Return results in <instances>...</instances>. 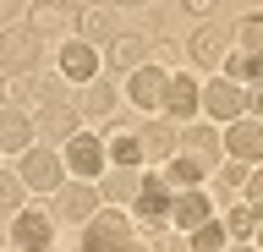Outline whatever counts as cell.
<instances>
[{"label":"cell","instance_id":"obj_21","mask_svg":"<svg viewBox=\"0 0 263 252\" xmlns=\"http://www.w3.org/2000/svg\"><path fill=\"white\" fill-rule=\"evenodd\" d=\"M181 153H192V159H203V165H219V132L214 126H186V143H181Z\"/></svg>","mask_w":263,"mask_h":252},{"label":"cell","instance_id":"obj_16","mask_svg":"<svg viewBox=\"0 0 263 252\" xmlns=\"http://www.w3.org/2000/svg\"><path fill=\"white\" fill-rule=\"evenodd\" d=\"M164 181L176 186V192H197V186L209 181V165H203V159H192V153H170V159H164Z\"/></svg>","mask_w":263,"mask_h":252},{"label":"cell","instance_id":"obj_4","mask_svg":"<svg viewBox=\"0 0 263 252\" xmlns=\"http://www.w3.org/2000/svg\"><path fill=\"white\" fill-rule=\"evenodd\" d=\"M99 66H104V55H99V44H88V38H61V55H55V71H61L66 83H99Z\"/></svg>","mask_w":263,"mask_h":252},{"label":"cell","instance_id":"obj_6","mask_svg":"<svg viewBox=\"0 0 263 252\" xmlns=\"http://www.w3.org/2000/svg\"><path fill=\"white\" fill-rule=\"evenodd\" d=\"M126 99L148 115H164V99H170V71L164 66H137L126 71Z\"/></svg>","mask_w":263,"mask_h":252},{"label":"cell","instance_id":"obj_10","mask_svg":"<svg viewBox=\"0 0 263 252\" xmlns=\"http://www.w3.org/2000/svg\"><path fill=\"white\" fill-rule=\"evenodd\" d=\"M225 153L236 165H263V121H230L225 126Z\"/></svg>","mask_w":263,"mask_h":252},{"label":"cell","instance_id":"obj_24","mask_svg":"<svg viewBox=\"0 0 263 252\" xmlns=\"http://www.w3.org/2000/svg\"><path fill=\"white\" fill-rule=\"evenodd\" d=\"M219 225H225L230 241H252V230H258V208H252V203H230Z\"/></svg>","mask_w":263,"mask_h":252},{"label":"cell","instance_id":"obj_31","mask_svg":"<svg viewBox=\"0 0 263 252\" xmlns=\"http://www.w3.org/2000/svg\"><path fill=\"white\" fill-rule=\"evenodd\" d=\"M247 176H252V170H247V165H236V159L225 165V181H230V186H247Z\"/></svg>","mask_w":263,"mask_h":252},{"label":"cell","instance_id":"obj_23","mask_svg":"<svg viewBox=\"0 0 263 252\" xmlns=\"http://www.w3.org/2000/svg\"><path fill=\"white\" fill-rule=\"evenodd\" d=\"M219 77L236 83V88H241V83H258V77H263V61H258V55H247V50H230L225 66H219Z\"/></svg>","mask_w":263,"mask_h":252},{"label":"cell","instance_id":"obj_8","mask_svg":"<svg viewBox=\"0 0 263 252\" xmlns=\"http://www.w3.org/2000/svg\"><path fill=\"white\" fill-rule=\"evenodd\" d=\"M0 66L11 71V77H33V66H39V33L33 28L0 33Z\"/></svg>","mask_w":263,"mask_h":252},{"label":"cell","instance_id":"obj_5","mask_svg":"<svg viewBox=\"0 0 263 252\" xmlns=\"http://www.w3.org/2000/svg\"><path fill=\"white\" fill-rule=\"evenodd\" d=\"M61 159H66V170L77 176V181H99L104 170H110V153H104V137H93V132H77L71 143L61 148Z\"/></svg>","mask_w":263,"mask_h":252},{"label":"cell","instance_id":"obj_9","mask_svg":"<svg viewBox=\"0 0 263 252\" xmlns=\"http://www.w3.org/2000/svg\"><path fill=\"white\" fill-rule=\"evenodd\" d=\"M197 110H203V83L192 71H170V99H164V115H176V126H192Z\"/></svg>","mask_w":263,"mask_h":252},{"label":"cell","instance_id":"obj_20","mask_svg":"<svg viewBox=\"0 0 263 252\" xmlns=\"http://www.w3.org/2000/svg\"><path fill=\"white\" fill-rule=\"evenodd\" d=\"M186 44H192V61H197V66H209V71H219V66H225V55H230V38H219L214 28H197Z\"/></svg>","mask_w":263,"mask_h":252},{"label":"cell","instance_id":"obj_36","mask_svg":"<svg viewBox=\"0 0 263 252\" xmlns=\"http://www.w3.org/2000/svg\"><path fill=\"white\" fill-rule=\"evenodd\" d=\"M126 252H154V247H137V241H132V247H126Z\"/></svg>","mask_w":263,"mask_h":252},{"label":"cell","instance_id":"obj_35","mask_svg":"<svg viewBox=\"0 0 263 252\" xmlns=\"http://www.w3.org/2000/svg\"><path fill=\"white\" fill-rule=\"evenodd\" d=\"M252 247H258V252H263V219H258V230H252Z\"/></svg>","mask_w":263,"mask_h":252},{"label":"cell","instance_id":"obj_17","mask_svg":"<svg viewBox=\"0 0 263 252\" xmlns=\"http://www.w3.org/2000/svg\"><path fill=\"white\" fill-rule=\"evenodd\" d=\"M148 55H154V38H148V33H115V38H110V61H115L121 71L148 66Z\"/></svg>","mask_w":263,"mask_h":252},{"label":"cell","instance_id":"obj_30","mask_svg":"<svg viewBox=\"0 0 263 252\" xmlns=\"http://www.w3.org/2000/svg\"><path fill=\"white\" fill-rule=\"evenodd\" d=\"M214 6H219V0H181V11H186V17H209Z\"/></svg>","mask_w":263,"mask_h":252},{"label":"cell","instance_id":"obj_14","mask_svg":"<svg viewBox=\"0 0 263 252\" xmlns=\"http://www.w3.org/2000/svg\"><path fill=\"white\" fill-rule=\"evenodd\" d=\"M209 219H214V198L203 186H197V192H176V203H170V225H176V230L192 236V230H203Z\"/></svg>","mask_w":263,"mask_h":252},{"label":"cell","instance_id":"obj_33","mask_svg":"<svg viewBox=\"0 0 263 252\" xmlns=\"http://www.w3.org/2000/svg\"><path fill=\"white\" fill-rule=\"evenodd\" d=\"M66 11H88V6H93V0H61Z\"/></svg>","mask_w":263,"mask_h":252},{"label":"cell","instance_id":"obj_1","mask_svg":"<svg viewBox=\"0 0 263 252\" xmlns=\"http://www.w3.org/2000/svg\"><path fill=\"white\" fill-rule=\"evenodd\" d=\"M16 181L28 186V192H44V198H55V192H61L66 186V159L55 148H39V143H33L28 153H22V165H16Z\"/></svg>","mask_w":263,"mask_h":252},{"label":"cell","instance_id":"obj_38","mask_svg":"<svg viewBox=\"0 0 263 252\" xmlns=\"http://www.w3.org/2000/svg\"><path fill=\"white\" fill-rule=\"evenodd\" d=\"M0 110H6V104H0Z\"/></svg>","mask_w":263,"mask_h":252},{"label":"cell","instance_id":"obj_2","mask_svg":"<svg viewBox=\"0 0 263 252\" xmlns=\"http://www.w3.org/2000/svg\"><path fill=\"white\" fill-rule=\"evenodd\" d=\"M132 247V208H99L82 225V252H126Z\"/></svg>","mask_w":263,"mask_h":252},{"label":"cell","instance_id":"obj_3","mask_svg":"<svg viewBox=\"0 0 263 252\" xmlns=\"http://www.w3.org/2000/svg\"><path fill=\"white\" fill-rule=\"evenodd\" d=\"M170 203H176V186L164 181V170H148L137 181V198H132V219L159 230V225H170Z\"/></svg>","mask_w":263,"mask_h":252},{"label":"cell","instance_id":"obj_28","mask_svg":"<svg viewBox=\"0 0 263 252\" xmlns=\"http://www.w3.org/2000/svg\"><path fill=\"white\" fill-rule=\"evenodd\" d=\"M22 192L28 186L16 181V176H0V214H22Z\"/></svg>","mask_w":263,"mask_h":252},{"label":"cell","instance_id":"obj_29","mask_svg":"<svg viewBox=\"0 0 263 252\" xmlns=\"http://www.w3.org/2000/svg\"><path fill=\"white\" fill-rule=\"evenodd\" d=\"M247 203H252V208H263V165L247 176Z\"/></svg>","mask_w":263,"mask_h":252},{"label":"cell","instance_id":"obj_27","mask_svg":"<svg viewBox=\"0 0 263 252\" xmlns=\"http://www.w3.org/2000/svg\"><path fill=\"white\" fill-rule=\"evenodd\" d=\"M225 247H230V236H225L219 219H209L203 230H192V252H225Z\"/></svg>","mask_w":263,"mask_h":252},{"label":"cell","instance_id":"obj_19","mask_svg":"<svg viewBox=\"0 0 263 252\" xmlns=\"http://www.w3.org/2000/svg\"><path fill=\"white\" fill-rule=\"evenodd\" d=\"M28 28L39 38H44V33H66V28H77V11H66L61 0H39V6L28 11Z\"/></svg>","mask_w":263,"mask_h":252},{"label":"cell","instance_id":"obj_11","mask_svg":"<svg viewBox=\"0 0 263 252\" xmlns=\"http://www.w3.org/2000/svg\"><path fill=\"white\" fill-rule=\"evenodd\" d=\"M203 115L209 121H241L247 115V88H236V83H225V77H219V83H209L203 88Z\"/></svg>","mask_w":263,"mask_h":252},{"label":"cell","instance_id":"obj_7","mask_svg":"<svg viewBox=\"0 0 263 252\" xmlns=\"http://www.w3.org/2000/svg\"><path fill=\"white\" fill-rule=\"evenodd\" d=\"M49 241H55V214L22 208V214L11 219V247L16 252H49Z\"/></svg>","mask_w":263,"mask_h":252},{"label":"cell","instance_id":"obj_22","mask_svg":"<svg viewBox=\"0 0 263 252\" xmlns=\"http://www.w3.org/2000/svg\"><path fill=\"white\" fill-rule=\"evenodd\" d=\"M77 38H115V11L110 6H88V11H77Z\"/></svg>","mask_w":263,"mask_h":252},{"label":"cell","instance_id":"obj_37","mask_svg":"<svg viewBox=\"0 0 263 252\" xmlns=\"http://www.w3.org/2000/svg\"><path fill=\"white\" fill-rule=\"evenodd\" d=\"M115 6H143V0H115Z\"/></svg>","mask_w":263,"mask_h":252},{"label":"cell","instance_id":"obj_25","mask_svg":"<svg viewBox=\"0 0 263 252\" xmlns=\"http://www.w3.org/2000/svg\"><path fill=\"white\" fill-rule=\"evenodd\" d=\"M110 110H115V88H104V83L82 88V115H88V121H104Z\"/></svg>","mask_w":263,"mask_h":252},{"label":"cell","instance_id":"obj_34","mask_svg":"<svg viewBox=\"0 0 263 252\" xmlns=\"http://www.w3.org/2000/svg\"><path fill=\"white\" fill-rule=\"evenodd\" d=\"M225 252H258V247H252V241H230Z\"/></svg>","mask_w":263,"mask_h":252},{"label":"cell","instance_id":"obj_26","mask_svg":"<svg viewBox=\"0 0 263 252\" xmlns=\"http://www.w3.org/2000/svg\"><path fill=\"white\" fill-rule=\"evenodd\" d=\"M230 38H236V50H247V55H258V61H263V17H241Z\"/></svg>","mask_w":263,"mask_h":252},{"label":"cell","instance_id":"obj_13","mask_svg":"<svg viewBox=\"0 0 263 252\" xmlns=\"http://www.w3.org/2000/svg\"><path fill=\"white\" fill-rule=\"evenodd\" d=\"M33 137H39V126H33V115L28 110H16V104H6L0 110V153H22L33 148Z\"/></svg>","mask_w":263,"mask_h":252},{"label":"cell","instance_id":"obj_12","mask_svg":"<svg viewBox=\"0 0 263 252\" xmlns=\"http://www.w3.org/2000/svg\"><path fill=\"white\" fill-rule=\"evenodd\" d=\"M33 126H39V137L44 143H71V137L82 132V110H71V104H44L39 115H33Z\"/></svg>","mask_w":263,"mask_h":252},{"label":"cell","instance_id":"obj_32","mask_svg":"<svg viewBox=\"0 0 263 252\" xmlns=\"http://www.w3.org/2000/svg\"><path fill=\"white\" fill-rule=\"evenodd\" d=\"M247 110H252V115H258V121H263V83H258V88H252V93H247Z\"/></svg>","mask_w":263,"mask_h":252},{"label":"cell","instance_id":"obj_18","mask_svg":"<svg viewBox=\"0 0 263 252\" xmlns=\"http://www.w3.org/2000/svg\"><path fill=\"white\" fill-rule=\"evenodd\" d=\"M104 153H110V165H115V170H137V165L148 159V153H143V137L132 132V126H121V132L104 137Z\"/></svg>","mask_w":263,"mask_h":252},{"label":"cell","instance_id":"obj_15","mask_svg":"<svg viewBox=\"0 0 263 252\" xmlns=\"http://www.w3.org/2000/svg\"><path fill=\"white\" fill-rule=\"evenodd\" d=\"M99 208H104V203H99L93 181H71V186H61V192H55V214L77 219V225H88V219H93Z\"/></svg>","mask_w":263,"mask_h":252}]
</instances>
